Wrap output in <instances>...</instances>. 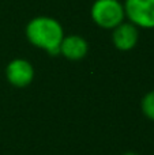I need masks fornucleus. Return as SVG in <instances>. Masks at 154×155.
Wrapping results in <instances>:
<instances>
[{
    "label": "nucleus",
    "mask_w": 154,
    "mask_h": 155,
    "mask_svg": "<svg viewBox=\"0 0 154 155\" xmlns=\"http://www.w3.org/2000/svg\"><path fill=\"white\" fill-rule=\"evenodd\" d=\"M141 110L145 117L154 121V90L146 93L141 99Z\"/></svg>",
    "instance_id": "nucleus-7"
},
{
    "label": "nucleus",
    "mask_w": 154,
    "mask_h": 155,
    "mask_svg": "<svg viewBox=\"0 0 154 155\" xmlns=\"http://www.w3.org/2000/svg\"><path fill=\"white\" fill-rule=\"evenodd\" d=\"M89 53V42L83 37L71 34L63 38L60 44V54L71 61H78L86 57Z\"/></svg>",
    "instance_id": "nucleus-6"
},
{
    "label": "nucleus",
    "mask_w": 154,
    "mask_h": 155,
    "mask_svg": "<svg viewBox=\"0 0 154 155\" xmlns=\"http://www.w3.org/2000/svg\"><path fill=\"white\" fill-rule=\"evenodd\" d=\"M34 67L26 59H14L5 67V78L15 87H27L34 80Z\"/></svg>",
    "instance_id": "nucleus-4"
},
{
    "label": "nucleus",
    "mask_w": 154,
    "mask_h": 155,
    "mask_svg": "<svg viewBox=\"0 0 154 155\" xmlns=\"http://www.w3.org/2000/svg\"><path fill=\"white\" fill-rule=\"evenodd\" d=\"M26 38L35 48L46 53L60 54V44L64 38V30L59 21L51 16H35L26 25Z\"/></svg>",
    "instance_id": "nucleus-1"
},
{
    "label": "nucleus",
    "mask_w": 154,
    "mask_h": 155,
    "mask_svg": "<svg viewBox=\"0 0 154 155\" xmlns=\"http://www.w3.org/2000/svg\"><path fill=\"white\" fill-rule=\"evenodd\" d=\"M92 19L97 26L111 30L124 22V4L120 0H95L90 10Z\"/></svg>",
    "instance_id": "nucleus-2"
},
{
    "label": "nucleus",
    "mask_w": 154,
    "mask_h": 155,
    "mask_svg": "<svg viewBox=\"0 0 154 155\" xmlns=\"http://www.w3.org/2000/svg\"><path fill=\"white\" fill-rule=\"evenodd\" d=\"M112 42L115 48L122 52H128L134 49L138 44L139 31L138 27L131 22H122L119 26L112 29Z\"/></svg>",
    "instance_id": "nucleus-5"
},
{
    "label": "nucleus",
    "mask_w": 154,
    "mask_h": 155,
    "mask_svg": "<svg viewBox=\"0 0 154 155\" xmlns=\"http://www.w3.org/2000/svg\"><path fill=\"white\" fill-rule=\"evenodd\" d=\"M123 155H139V154H136V153H134V151H127V153H124Z\"/></svg>",
    "instance_id": "nucleus-8"
},
{
    "label": "nucleus",
    "mask_w": 154,
    "mask_h": 155,
    "mask_svg": "<svg viewBox=\"0 0 154 155\" xmlns=\"http://www.w3.org/2000/svg\"><path fill=\"white\" fill-rule=\"evenodd\" d=\"M124 12L136 27L154 29V0H126Z\"/></svg>",
    "instance_id": "nucleus-3"
}]
</instances>
